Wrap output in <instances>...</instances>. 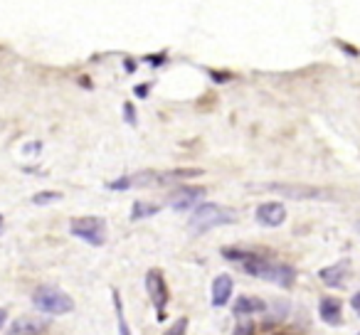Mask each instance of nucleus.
I'll use <instances>...</instances> for the list:
<instances>
[{"label":"nucleus","instance_id":"1","mask_svg":"<svg viewBox=\"0 0 360 335\" xmlns=\"http://www.w3.org/2000/svg\"><path fill=\"white\" fill-rule=\"evenodd\" d=\"M235 222V212L225 210L222 205H215V202H205V205L195 207L191 217V227L202 235V232L212 230V227H222V225H232Z\"/></svg>","mask_w":360,"mask_h":335},{"label":"nucleus","instance_id":"2","mask_svg":"<svg viewBox=\"0 0 360 335\" xmlns=\"http://www.w3.org/2000/svg\"><path fill=\"white\" fill-rule=\"evenodd\" d=\"M32 303H35L42 313H52V315L70 313V310L75 308V301H72L65 291L55 289V286H40V289L32 294Z\"/></svg>","mask_w":360,"mask_h":335},{"label":"nucleus","instance_id":"3","mask_svg":"<svg viewBox=\"0 0 360 335\" xmlns=\"http://www.w3.org/2000/svg\"><path fill=\"white\" fill-rule=\"evenodd\" d=\"M70 230L77 239L86 242L91 247H101L106 242V225L99 217H77L70 222Z\"/></svg>","mask_w":360,"mask_h":335},{"label":"nucleus","instance_id":"4","mask_svg":"<svg viewBox=\"0 0 360 335\" xmlns=\"http://www.w3.org/2000/svg\"><path fill=\"white\" fill-rule=\"evenodd\" d=\"M146 289L150 294V301L155 306V313H158V320L165 318V306H168V286H165V279L158 269H150L148 276H146Z\"/></svg>","mask_w":360,"mask_h":335},{"label":"nucleus","instance_id":"5","mask_svg":"<svg viewBox=\"0 0 360 335\" xmlns=\"http://www.w3.org/2000/svg\"><path fill=\"white\" fill-rule=\"evenodd\" d=\"M266 190L281 192L286 197H294V200H330V195L321 188L311 185H289V183H274V185H266Z\"/></svg>","mask_w":360,"mask_h":335},{"label":"nucleus","instance_id":"6","mask_svg":"<svg viewBox=\"0 0 360 335\" xmlns=\"http://www.w3.org/2000/svg\"><path fill=\"white\" fill-rule=\"evenodd\" d=\"M255 217L262 227H281L286 220V207L281 202H262L257 207Z\"/></svg>","mask_w":360,"mask_h":335},{"label":"nucleus","instance_id":"7","mask_svg":"<svg viewBox=\"0 0 360 335\" xmlns=\"http://www.w3.org/2000/svg\"><path fill=\"white\" fill-rule=\"evenodd\" d=\"M205 195V188H178L170 197V207L178 212H188L195 207L198 200H202Z\"/></svg>","mask_w":360,"mask_h":335},{"label":"nucleus","instance_id":"8","mask_svg":"<svg viewBox=\"0 0 360 335\" xmlns=\"http://www.w3.org/2000/svg\"><path fill=\"white\" fill-rule=\"evenodd\" d=\"M348 271H350V261H338L333 266H326V269L319 271V279L323 281L328 289H340L348 279Z\"/></svg>","mask_w":360,"mask_h":335},{"label":"nucleus","instance_id":"9","mask_svg":"<svg viewBox=\"0 0 360 335\" xmlns=\"http://www.w3.org/2000/svg\"><path fill=\"white\" fill-rule=\"evenodd\" d=\"M262 279L271 281V284H276V286H284V289H289V286L294 284L296 274H294V269H291V266L274 264V261H269V264H266V269H264V274H262Z\"/></svg>","mask_w":360,"mask_h":335},{"label":"nucleus","instance_id":"10","mask_svg":"<svg viewBox=\"0 0 360 335\" xmlns=\"http://www.w3.org/2000/svg\"><path fill=\"white\" fill-rule=\"evenodd\" d=\"M319 315L323 323L328 325H340L343 323V303H340L338 298H323L319 303Z\"/></svg>","mask_w":360,"mask_h":335},{"label":"nucleus","instance_id":"11","mask_svg":"<svg viewBox=\"0 0 360 335\" xmlns=\"http://www.w3.org/2000/svg\"><path fill=\"white\" fill-rule=\"evenodd\" d=\"M230 296H232V279H230V274H220L215 281H212V296H210L212 306H215V308H222V306H227Z\"/></svg>","mask_w":360,"mask_h":335},{"label":"nucleus","instance_id":"12","mask_svg":"<svg viewBox=\"0 0 360 335\" xmlns=\"http://www.w3.org/2000/svg\"><path fill=\"white\" fill-rule=\"evenodd\" d=\"M45 325H47L45 320L37 318V315H22V318H18L11 325V330L6 335H37Z\"/></svg>","mask_w":360,"mask_h":335},{"label":"nucleus","instance_id":"13","mask_svg":"<svg viewBox=\"0 0 360 335\" xmlns=\"http://www.w3.org/2000/svg\"><path fill=\"white\" fill-rule=\"evenodd\" d=\"M266 303L262 298H255V296H240L235 301V313L237 315H250V313H264Z\"/></svg>","mask_w":360,"mask_h":335},{"label":"nucleus","instance_id":"14","mask_svg":"<svg viewBox=\"0 0 360 335\" xmlns=\"http://www.w3.org/2000/svg\"><path fill=\"white\" fill-rule=\"evenodd\" d=\"M160 207L158 205H150V202H134V207H131V220H146V217L150 215H158Z\"/></svg>","mask_w":360,"mask_h":335},{"label":"nucleus","instance_id":"15","mask_svg":"<svg viewBox=\"0 0 360 335\" xmlns=\"http://www.w3.org/2000/svg\"><path fill=\"white\" fill-rule=\"evenodd\" d=\"M111 298H114V308H116V318H119L121 335H131L129 325H126V318H124V303H121V294H119V291H111Z\"/></svg>","mask_w":360,"mask_h":335},{"label":"nucleus","instance_id":"16","mask_svg":"<svg viewBox=\"0 0 360 335\" xmlns=\"http://www.w3.org/2000/svg\"><path fill=\"white\" fill-rule=\"evenodd\" d=\"M62 200L60 192H40V195L32 197V205H50V202Z\"/></svg>","mask_w":360,"mask_h":335},{"label":"nucleus","instance_id":"17","mask_svg":"<svg viewBox=\"0 0 360 335\" xmlns=\"http://www.w3.org/2000/svg\"><path fill=\"white\" fill-rule=\"evenodd\" d=\"M186 333H188V318H178L165 330V335H186Z\"/></svg>","mask_w":360,"mask_h":335},{"label":"nucleus","instance_id":"18","mask_svg":"<svg viewBox=\"0 0 360 335\" xmlns=\"http://www.w3.org/2000/svg\"><path fill=\"white\" fill-rule=\"evenodd\" d=\"M111 190H126V188H131V178H124V180L119 183H111Z\"/></svg>","mask_w":360,"mask_h":335},{"label":"nucleus","instance_id":"19","mask_svg":"<svg viewBox=\"0 0 360 335\" xmlns=\"http://www.w3.org/2000/svg\"><path fill=\"white\" fill-rule=\"evenodd\" d=\"M252 330H255L252 323H242L240 328H237V335H252Z\"/></svg>","mask_w":360,"mask_h":335},{"label":"nucleus","instance_id":"20","mask_svg":"<svg viewBox=\"0 0 360 335\" xmlns=\"http://www.w3.org/2000/svg\"><path fill=\"white\" fill-rule=\"evenodd\" d=\"M124 109H126V116H129V124H136V119H134V109H131V104H126Z\"/></svg>","mask_w":360,"mask_h":335},{"label":"nucleus","instance_id":"21","mask_svg":"<svg viewBox=\"0 0 360 335\" xmlns=\"http://www.w3.org/2000/svg\"><path fill=\"white\" fill-rule=\"evenodd\" d=\"M350 303H353V308L360 313V294H355V296H353V301H350Z\"/></svg>","mask_w":360,"mask_h":335},{"label":"nucleus","instance_id":"22","mask_svg":"<svg viewBox=\"0 0 360 335\" xmlns=\"http://www.w3.org/2000/svg\"><path fill=\"white\" fill-rule=\"evenodd\" d=\"M136 94H139L141 99H143V96L148 94V86H146V84H143V86H139V89H136Z\"/></svg>","mask_w":360,"mask_h":335},{"label":"nucleus","instance_id":"23","mask_svg":"<svg viewBox=\"0 0 360 335\" xmlns=\"http://www.w3.org/2000/svg\"><path fill=\"white\" fill-rule=\"evenodd\" d=\"M6 318H8V313L3 308H0V328H3V323H6Z\"/></svg>","mask_w":360,"mask_h":335},{"label":"nucleus","instance_id":"24","mask_svg":"<svg viewBox=\"0 0 360 335\" xmlns=\"http://www.w3.org/2000/svg\"><path fill=\"white\" fill-rule=\"evenodd\" d=\"M0 230H3V217H0Z\"/></svg>","mask_w":360,"mask_h":335},{"label":"nucleus","instance_id":"25","mask_svg":"<svg viewBox=\"0 0 360 335\" xmlns=\"http://www.w3.org/2000/svg\"><path fill=\"white\" fill-rule=\"evenodd\" d=\"M279 335H286V333H279Z\"/></svg>","mask_w":360,"mask_h":335},{"label":"nucleus","instance_id":"26","mask_svg":"<svg viewBox=\"0 0 360 335\" xmlns=\"http://www.w3.org/2000/svg\"><path fill=\"white\" fill-rule=\"evenodd\" d=\"M358 335H360V333H358Z\"/></svg>","mask_w":360,"mask_h":335}]
</instances>
